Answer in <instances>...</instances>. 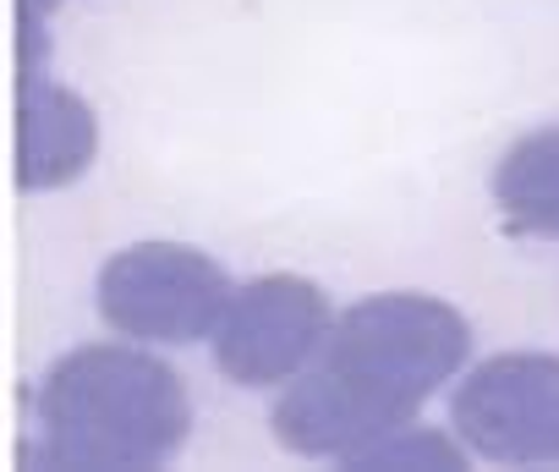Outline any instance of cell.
<instances>
[{
  "label": "cell",
  "mask_w": 559,
  "mask_h": 472,
  "mask_svg": "<svg viewBox=\"0 0 559 472\" xmlns=\"http://www.w3.org/2000/svg\"><path fill=\"white\" fill-rule=\"evenodd\" d=\"M466 319L423 292H379L330 324L313 368L280 390L269 423L297 456L357 461L384 434L417 423V406L439 396L466 363Z\"/></svg>",
  "instance_id": "obj_1"
},
{
  "label": "cell",
  "mask_w": 559,
  "mask_h": 472,
  "mask_svg": "<svg viewBox=\"0 0 559 472\" xmlns=\"http://www.w3.org/2000/svg\"><path fill=\"white\" fill-rule=\"evenodd\" d=\"M192 401L170 363L99 341L67 352L34 396V461L50 467H159L187 445Z\"/></svg>",
  "instance_id": "obj_2"
},
{
  "label": "cell",
  "mask_w": 559,
  "mask_h": 472,
  "mask_svg": "<svg viewBox=\"0 0 559 472\" xmlns=\"http://www.w3.org/2000/svg\"><path fill=\"white\" fill-rule=\"evenodd\" d=\"M230 292V275L209 253L176 243H138L99 270L94 303L116 335H132L143 346H187L214 335Z\"/></svg>",
  "instance_id": "obj_3"
},
{
  "label": "cell",
  "mask_w": 559,
  "mask_h": 472,
  "mask_svg": "<svg viewBox=\"0 0 559 472\" xmlns=\"http://www.w3.org/2000/svg\"><path fill=\"white\" fill-rule=\"evenodd\" d=\"M450 423L488 461L559 467V357L504 352L477 363L450 401Z\"/></svg>",
  "instance_id": "obj_4"
},
{
  "label": "cell",
  "mask_w": 559,
  "mask_h": 472,
  "mask_svg": "<svg viewBox=\"0 0 559 472\" xmlns=\"http://www.w3.org/2000/svg\"><path fill=\"white\" fill-rule=\"evenodd\" d=\"M330 303L302 275H258L230 292L214 324V363L236 385H292L330 341Z\"/></svg>",
  "instance_id": "obj_5"
},
{
  "label": "cell",
  "mask_w": 559,
  "mask_h": 472,
  "mask_svg": "<svg viewBox=\"0 0 559 472\" xmlns=\"http://www.w3.org/2000/svg\"><path fill=\"white\" fill-rule=\"evenodd\" d=\"M99 154V121L94 110L50 83V78H23V94H17V181L28 192H45V187H67L78 181Z\"/></svg>",
  "instance_id": "obj_6"
},
{
  "label": "cell",
  "mask_w": 559,
  "mask_h": 472,
  "mask_svg": "<svg viewBox=\"0 0 559 472\" xmlns=\"http://www.w3.org/2000/svg\"><path fill=\"white\" fill-rule=\"evenodd\" d=\"M493 209L515 236H559V127H537L493 165Z\"/></svg>",
  "instance_id": "obj_7"
},
{
  "label": "cell",
  "mask_w": 559,
  "mask_h": 472,
  "mask_svg": "<svg viewBox=\"0 0 559 472\" xmlns=\"http://www.w3.org/2000/svg\"><path fill=\"white\" fill-rule=\"evenodd\" d=\"M346 467H466V450L428 423H406V428L384 434L379 445H368Z\"/></svg>",
  "instance_id": "obj_8"
},
{
  "label": "cell",
  "mask_w": 559,
  "mask_h": 472,
  "mask_svg": "<svg viewBox=\"0 0 559 472\" xmlns=\"http://www.w3.org/2000/svg\"><path fill=\"white\" fill-rule=\"evenodd\" d=\"M50 7H61V0H23V12H39V17H45Z\"/></svg>",
  "instance_id": "obj_9"
}]
</instances>
